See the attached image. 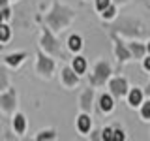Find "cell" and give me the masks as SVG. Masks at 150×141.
<instances>
[{
    "label": "cell",
    "mask_w": 150,
    "mask_h": 141,
    "mask_svg": "<svg viewBox=\"0 0 150 141\" xmlns=\"http://www.w3.org/2000/svg\"><path fill=\"white\" fill-rule=\"evenodd\" d=\"M56 72V62H54V56L45 53L43 49H38L36 55V73L43 79H51L53 73Z\"/></svg>",
    "instance_id": "4"
},
{
    "label": "cell",
    "mask_w": 150,
    "mask_h": 141,
    "mask_svg": "<svg viewBox=\"0 0 150 141\" xmlns=\"http://www.w3.org/2000/svg\"><path fill=\"white\" fill-rule=\"evenodd\" d=\"M11 2H15V0H11Z\"/></svg>",
    "instance_id": "31"
},
{
    "label": "cell",
    "mask_w": 150,
    "mask_h": 141,
    "mask_svg": "<svg viewBox=\"0 0 150 141\" xmlns=\"http://www.w3.org/2000/svg\"><path fill=\"white\" fill-rule=\"evenodd\" d=\"M9 40H11V26L8 23L0 21V41H2V45H6Z\"/></svg>",
    "instance_id": "20"
},
{
    "label": "cell",
    "mask_w": 150,
    "mask_h": 141,
    "mask_svg": "<svg viewBox=\"0 0 150 141\" xmlns=\"http://www.w3.org/2000/svg\"><path fill=\"white\" fill-rule=\"evenodd\" d=\"M146 51H148V55H150V40L146 41Z\"/></svg>",
    "instance_id": "30"
},
{
    "label": "cell",
    "mask_w": 150,
    "mask_h": 141,
    "mask_svg": "<svg viewBox=\"0 0 150 141\" xmlns=\"http://www.w3.org/2000/svg\"><path fill=\"white\" fill-rule=\"evenodd\" d=\"M128 45H129L131 55H133V60H143L144 56L148 55L146 43H141L139 40H131V41H128Z\"/></svg>",
    "instance_id": "15"
},
{
    "label": "cell",
    "mask_w": 150,
    "mask_h": 141,
    "mask_svg": "<svg viewBox=\"0 0 150 141\" xmlns=\"http://www.w3.org/2000/svg\"><path fill=\"white\" fill-rule=\"evenodd\" d=\"M112 2H115L116 6H124V4H128L129 0H112Z\"/></svg>",
    "instance_id": "29"
},
{
    "label": "cell",
    "mask_w": 150,
    "mask_h": 141,
    "mask_svg": "<svg viewBox=\"0 0 150 141\" xmlns=\"http://www.w3.org/2000/svg\"><path fill=\"white\" fill-rule=\"evenodd\" d=\"M75 9H71L66 4L60 2H53L49 8V11L45 13V25L53 28V32H64L71 23L75 21Z\"/></svg>",
    "instance_id": "1"
},
{
    "label": "cell",
    "mask_w": 150,
    "mask_h": 141,
    "mask_svg": "<svg viewBox=\"0 0 150 141\" xmlns=\"http://www.w3.org/2000/svg\"><path fill=\"white\" fill-rule=\"evenodd\" d=\"M79 83H81V75L71 68V64L60 68V85H62L64 88L71 90V88L79 87Z\"/></svg>",
    "instance_id": "8"
},
{
    "label": "cell",
    "mask_w": 150,
    "mask_h": 141,
    "mask_svg": "<svg viewBox=\"0 0 150 141\" xmlns=\"http://www.w3.org/2000/svg\"><path fill=\"white\" fill-rule=\"evenodd\" d=\"M141 68H143L146 73H150V55H146L143 60H141Z\"/></svg>",
    "instance_id": "27"
},
{
    "label": "cell",
    "mask_w": 150,
    "mask_h": 141,
    "mask_svg": "<svg viewBox=\"0 0 150 141\" xmlns=\"http://www.w3.org/2000/svg\"><path fill=\"white\" fill-rule=\"evenodd\" d=\"M34 139L36 141H54V139H58V134H56L54 128H45L34 134Z\"/></svg>",
    "instance_id": "19"
},
{
    "label": "cell",
    "mask_w": 150,
    "mask_h": 141,
    "mask_svg": "<svg viewBox=\"0 0 150 141\" xmlns=\"http://www.w3.org/2000/svg\"><path fill=\"white\" fill-rule=\"evenodd\" d=\"M26 58H28L26 51H15V53L4 55L2 56V64L8 66V68H11V70H17V68H21V66L26 62Z\"/></svg>",
    "instance_id": "12"
},
{
    "label": "cell",
    "mask_w": 150,
    "mask_h": 141,
    "mask_svg": "<svg viewBox=\"0 0 150 141\" xmlns=\"http://www.w3.org/2000/svg\"><path fill=\"white\" fill-rule=\"evenodd\" d=\"M96 105H98V111L101 115H112L115 107H116V98L111 92H101L96 100Z\"/></svg>",
    "instance_id": "9"
},
{
    "label": "cell",
    "mask_w": 150,
    "mask_h": 141,
    "mask_svg": "<svg viewBox=\"0 0 150 141\" xmlns=\"http://www.w3.org/2000/svg\"><path fill=\"white\" fill-rule=\"evenodd\" d=\"M139 117L143 122H150V96L143 102V105L139 107Z\"/></svg>",
    "instance_id": "21"
},
{
    "label": "cell",
    "mask_w": 150,
    "mask_h": 141,
    "mask_svg": "<svg viewBox=\"0 0 150 141\" xmlns=\"http://www.w3.org/2000/svg\"><path fill=\"white\" fill-rule=\"evenodd\" d=\"M112 135H115V126H105L101 130V141H112Z\"/></svg>",
    "instance_id": "22"
},
{
    "label": "cell",
    "mask_w": 150,
    "mask_h": 141,
    "mask_svg": "<svg viewBox=\"0 0 150 141\" xmlns=\"http://www.w3.org/2000/svg\"><path fill=\"white\" fill-rule=\"evenodd\" d=\"M112 77V66L107 60H98L92 68V73L88 75V81L92 87H105L109 83V79Z\"/></svg>",
    "instance_id": "3"
},
{
    "label": "cell",
    "mask_w": 150,
    "mask_h": 141,
    "mask_svg": "<svg viewBox=\"0 0 150 141\" xmlns=\"http://www.w3.org/2000/svg\"><path fill=\"white\" fill-rule=\"evenodd\" d=\"M40 49H43L45 53L53 55L54 58H66V51L62 49L60 41L56 40V32H53V28L43 25L41 26V36H40Z\"/></svg>",
    "instance_id": "2"
},
{
    "label": "cell",
    "mask_w": 150,
    "mask_h": 141,
    "mask_svg": "<svg viewBox=\"0 0 150 141\" xmlns=\"http://www.w3.org/2000/svg\"><path fill=\"white\" fill-rule=\"evenodd\" d=\"M90 139H101V130L98 132V130H92L90 132Z\"/></svg>",
    "instance_id": "28"
},
{
    "label": "cell",
    "mask_w": 150,
    "mask_h": 141,
    "mask_svg": "<svg viewBox=\"0 0 150 141\" xmlns=\"http://www.w3.org/2000/svg\"><path fill=\"white\" fill-rule=\"evenodd\" d=\"M6 88H9V79H8L6 70H2L0 72V90H6Z\"/></svg>",
    "instance_id": "25"
},
{
    "label": "cell",
    "mask_w": 150,
    "mask_h": 141,
    "mask_svg": "<svg viewBox=\"0 0 150 141\" xmlns=\"http://www.w3.org/2000/svg\"><path fill=\"white\" fill-rule=\"evenodd\" d=\"M144 100H146V90H143L141 87H131L126 96V103L129 109H139Z\"/></svg>",
    "instance_id": "11"
},
{
    "label": "cell",
    "mask_w": 150,
    "mask_h": 141,
    "mask_svg": "<svg viewBox=\"0 0 150 141\" xmlns=\"http://www.w3.org/2000/svg\"><path fill=\"white\" fill-rule=\"evenodd\" d=\"M11 128H13V132H15L19 137H23V135L26 134L28 122H26V117L23 115L21 111H17V113H13V115H11Z\"/></svg>",
    "instance_id": "14"
},
{
    "label": "cell",
    "mask_w": 150,
    "mask_h": 141,
    "mask_svg": "<svg viewBox=\"0 0 150 141\" xmlns=\"http://www.w3.org/2000/svg\"><path fill=\"white\" fill-rule=\"evenodd\" d=\"M94 103H96V87H88L84 88L79 96V111H84V113H92L94 109Z\"/></svg>",
    "instance_id": "10"
},
{
    "label": "cell",
    "mask_w": 150,
    "mask_h": 141,
    "mask_svg": "<svg viewBox=\"0 0 150 141\" xmlns=\"http://www.w3.org/2000/svg\"><path fill=\"white\" fill-rule=\"evenodd\" d=\"M112 141H126V130L120 128V126H115V135H112Z\"/></svg>",
    "instance_id": "24"
},
{
    "label": "cell",
    "mask_w": 150,
    "mask_h": 141,
    "mask_svg": "<svg viewBox=\"0 0 150 141\" xmlns=\"http://www.w3.org/2000/svg\"><path fill=\"white\" fill-rule=\"evenodd\" d=\"M83 45H84L83 36H79V34H71V36L68 38V41H66V47H68V51L71 55L81 53V51H83Z\"/></svg>",
    "instance_id": "16"
},
{
    "label": "cell",
    "mask_w": 150,
    "mask_h": 141,
    "mask_svg": "<svg viewBox=\"0 0 150 141\" xmlns=\"http://www.w3.org/2000/svg\"><path fill=\"white\" fill-rule=\"evenodd\" d=\"M75 128H77V132H79V134H83V135L90 134L92 128H94L90 113H84V111L79 113V115L75 117Z\"/></svg>",
    "instance_id": "13"
},
{
    "label": "cell",
    "mask_w": 150,
    "mask_h": 141,
    "mask_svg": "<svg viewBox=\"0 0 150 141\" xmlns=\"http://www.w3.org/2000/svg\"><path fill=\"white\" fill-rule=\"evenodd\" d=\"M17 105H19V94L15 87L0 90V111H2V115L11 117L13 113H17Z\"/></svg>",
    "instance_id": "6"
},
{
    "label": "cell",
    "mask_w": 150,
    "mask_h": 141,
    "mask_svg": "<svg viewBox=\"0 0 150 141\" xmlns=\"http://www.w3.org/2000/svg\"><path fill=\"white\" fill-rule=\"evenodd\" d=\"M107 88H109V92L112 94V96L116 98V100H124L126 96H128L129 92V83L128 79L124 77V75H112V77L109 79V83H107Z\"/></svg>",
    "instance_id": "7"
},
{
    "label": "cell",
    "mask_w": 150,
    "mask_h": 141,
    "mask_svg": "<svg viewBox=\"0 0 150 141\" xmlns=\"http://www.w3.org/2000/svg\"><path fill=\"white\" fill-rule=\"evenodd\" d=\"M112 4V0H94V6H96L98 11H103L105 8H109Z\"/></svg>",
    "instance_id": "26"
},
{
    "label": "cell",
    "mask_w": 150,
    "mask_h": 141,
    "mask_svg": "<svg viewBox=\"0 0 150 141\" xmlns=\"http://www.w3.org/2000/svg\"><path fill=\"white\" fill-rule=\"evenodd\" d=\"M116 17H118V6H116L115 2H112L109 8H105L103 11H100V19H101V21H105V23L116 21Z\"/></svg>",
    "instance_id": "18"
},
{
    "label": "cell",
    "mask_w": 150,
    "mask_h": 141,
    "mask_svg": "<svg viewBox=\"0 0 150 141\" xmlns=\"http://www.w3.org/2000/svg\"><path fill=\"white\" fill-rule=\"evenodd\" d=\"M111 41H112V53H115V58H116V62H118V70H122V66L126 62L133 60V55H131V51H129V45L126 43L115 30H111Z\"/></svg>",
    "instance_id": "5"
},
{
    "label": "cell",
    "mask_w": 150,
    "mask_h": 141,
    "mask_svg": "<svg viewBox=\"0 0 150 141\" xmlns=\"http://www.w3.org/2000/svg\"><path fill=\"white\" fill-rule=\"evenodd\" d=\"M11 8H9V6H6V8H0V21H2V23H8L9 21V19H11Z\"/></svg>",
    "instance_id": "23"
},
{
    "label": "cell",
    "mask_w": 150,
    "mask_h": 141,
    "mask_svg": "<svg viewBox=\"0 0 150 141\" xmlns=\"http://www.w3.org/2000/svg\"><path fill=\"white\" fill-rule=\"evenodd\" d=\"M69 64H71V68L79 75H84V73H86V70H88V60L84 58L83 55H79V53L73 55V58H71V62H69Z\"/></svg>",
    "instance_id": "17"
}]
</instances>
